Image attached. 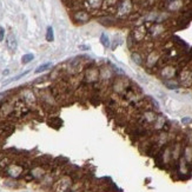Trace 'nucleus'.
Listing matches in <instances>:
<instances>
[{
	"instance_id": "f3484780",
	"label": "nucleus",
	"mask_w": 192,
	"mask_h": 192,
	"mask_svg": "<svg viewBox=\"0 0 192 192\" xmlns=\"http://www.w3.org/2000/svg\"><path fill=\"white\" fill-rule=\"evenodd\" d=\"M165 86L170 90H175L179 86V84L176 80H167V81H165Z\"/></svg>"
},
{
	"instance_id": "f257e3e1",
	"label": "nucleus",
	"mask_w": 192,
	"mask_h": 192,
	"mask_svg": "<svg viewBox=\"0 0 192 192\" xmlns=\"http://www.w3.org/2000/svg\"><path fill=\"white\" fill-rule=\"evenodd\" d=\"M73 183L74 181L71 176H63L59 179L55 180V183L53 184V191L54 192H69Z\"/></svg>"
},
{
	"instance_id": "39448f33",
	"label": "nucleus",
	"mask_w": 192,
	"mask_h": 192,
	"mask_svg": "<svg viewBox=\"0 0 192 192\" xmlns=\"http://www.w3.org/2000/svg\"><path fill=\"white\" fill-rule=\"evenodd\" d=\"M156 119H157V114L155 112L151 110H145L139 118V123L140 124H152L156 121Z\"/></svg>"
},
{
	"instance_id": "412c9836",
	"label": "nucleus",
	"mask_w": 192,
	"mask_h": 192,
	"mask_svg": "<svg viewBox=\"0 0 192 192\" xmlns=\"http://www.w3.org/2000/svg\"><path fill=\"white\" fill-rule=\"evenodd\" d=\"M4 38H5V30H4V27L0 26V43L4 40Z\"/></svg>"
},
{
	"instance_id": "1a4fd4ad",
	"label": "nucleus",
	"mask_w": 192,
	"mask_h": 192,
	"mask_svg": "<svg viewBox=\"0 0 192 192\" xmlns=\"http://www.w3.org/2000/svg\"><path fill=\"white\" fill-rule=\"evenodd\" d=\"M103 1H104V0H85V4L87 5L89 8L94 9V11H95V9H98V8L101 7Z\"/></svg>"
},
{
	"instance_id": "4468645a",
	"label": "nucleus",
	"mask_w": 192,
	"mask_h": 192,
	"mask_svg": "<svg viewBox=\"0 0 192 192\" xmlns=\"http://www.w3.org/2000/svg\"><path fill=\"white\" fill-rule=\"evenodd\" d=\"M46 40L49 43H52L54 40V34H53V28L51 26L47 27L46 30Z\"/></svg>"
},
{
	"instance_id": "a211bd4d",
	"label": "nucleus",
	"mask_w": 192,
	"mask_h": 192,
	"mask_svg": "<svg viewBox=\"0 0 192 192\" xmlns=\"http://www.w3.org/2000/svg\"><path fill=\"white\" fill-rule=\"evenodd\" d=\"M34 59V55L32 53H27L25 55H23V58H21V63L23 64H28L30 61H32Z\"/></svg>"
},
{
	"instance_id": "ddd939ff",
	"label": "nucleus",
	"mask_w": 192,
	"mask_h": 192,
	"mask_svg": "<svg viewBox=\"0 0 192 192\" xmlns=\"http://www.w3.org/2000/svg\"><path fill=\"white\" fill-rule=\"evenodd\" d=\"M157 60H158V55H157V53L156 52H152V53H150V55L147 57V65L149 66H152V65H155L156 63H157Z\"/></svg>"
},
{
	"instance_id": "f03ea898",
	"label": "nucleus",
	"mask_w": 192,
	"mask_h": 192,
	"mask_svg": "<svg viewBox=\"0 0 192 192\" xmlns=\"http://www.w3.org/2000/svg\"><path fill=\"white\" fill-rule=\"evenodd\" d=\"M19 95H20V98H19V99H20L27 107L35 106V104L38 103V97L34 94V92L32 90H28V89L23 90Z\"/></svg>"
},
{
	"instance_id": "7ed1b4c3",
	"label": "nucleus",
	"mask_w": 192,
	"mask_h": 192,
	"mask_svg": "<svg viewBox=\"0 0 192 192\" xmlns=\"http://www.w3.org/2000/svg\"><path fill=\"white\" fill-rule=\"evenodd\" d=\"M84 80L89 84H94L100 80V70L97 67H89L87 70H85L84 73Z\"/></svg>"
},
{
	"instance_id": "0eeeda50",
	"label": "nucleus",
	"mask_w": 192,
	"mask_h": 192,
	"mask_svg": "<svg viewBox=\"0 0 192 192\" xmlns=\"http://www.w3.org/2000/svg\"><path fill=\"white\" fill-rule=\"evenodd\" d=\"M6 46L7 49L11 51V52H15L17 51V47H18V41H17V38L13 34V32H9L7 38H6Z\"/></svg>"
},
{
	"instance_id": "9b49d317",
	"label": "nucleus",
	"mask_w": 192,
	"mask_h": 192,
	"mask_svg": "<svg viewBox=\"0 0 192 192\" xmlns=\"http://www.w3.org/2000/svg\"><path fill=\"white\" fill-rule=\"evenodd\" d=\"M175 69L173 67H170V66H167V67H165L164 70L161 71V75L164 77V78H166V79H170V78H172V77L175 75Z\"/></svg>"
},
{
	"instance_id": "f8f14e48",
	"label": "nucleus",
	"mask_w": 192,
	"mask_h": 192,
	"mask_svg": "<svg viewBox=\"0 0 192 192\" xmlns=\"http://www.w3.org/2000/svg\"><path fill=\"white\" fill-rule=\"evenodd\" d=\"M144 35H145V30H144L143 27L137 28V30L134 31V33H133V38H134V40H138V41L143 39Z\"/></svg>"
},
{
	"instance_id": "aec40b11",
	"label": "nucleus",
	"mask_w": 192,
	"mask_h": 192,
	"mask_svg": "<svg viewBox=\"0 0 192 192\" xmlns=\"http://www.w3.org/2000/svg\"><path fill=\"white\" fill-rule=\"evenodd\" d=\"M180 6H181V1H179V0H176V1H173V3L170 4L169 8L171 9V11H176V9L180 8Z\"/></svg>"
},
{
	"instance_id": "20e7f679",
	"label": "nucleus",
	"mask_w": 192,
	"mask_h": 192,
	"mask_svg": "<svg viewBox=\"0 0 192 192\" xmlns=\"http://www.w3.org/2000/svg\"><path fill=\"white\" fill-rule=\"evenodd\" d=\"M72 19L75 24H86L90 21L91 14L87 11H85V9H78V11L73 12Z\"/></svg>"
},
{
	"instance_id": "423d86ee",
	"label": "nucleus",
	"mask_w": 192,
	"mask_h": 192,
	"mask_svg": "<svg viewBox=\"0 0 192 192\" xmlns=\"http://www.w3.org/2000/svg\"><path fill=\"white\" fill-rule=\"evenodd\" d=\"M132 9V3L130 0H121L118 4V14L120 17H125L127 15Z\"/></svg>"
},
{
	"instance_id": "6e6552de",
	"label": "nucleus",
	"mask_w": 192,
	"mask_h": 192,
	"mask_svg": "<svg viewBox=\"0 0 192 192\" xmlns=\"http://www.w3.org/2000/svg\"><path fill=\"white\" fill-rule=\"evenodd\" d=\"M113 71L107 66H104L103 69H100V80L103 81H109L112 78Z\"/></svg>"
},
{
	"instance_id": "6ab92c4d",
	"label": "nucleus",
	"mask_w": 192,
	"mask_h": 192,
	"mask_svg": "<svg viewBox=\"0 0 192 192\" xmlns=\"http://www.w3.org/2000/svg\"><path fill=\"white\" fill-rule=\"evenodd\" d=\"M131 58H132V60H133L134 63H136L137 65H140V64H141V61H143L140 54H139V53H137V52H133V53H132V55H131Z\"/></svg>"
},
{
	"instance_id": "2eb2a0df",
	"label": "nucleus",
	"mask_w": 192,
	"mask_h": 192,
	"mask_svg": "<svg viewBox=\"0 0 192 192\" xmlns=\"http://www.w3.org/2000/svg\"><path fill=\"white\" fill-rule=\"evenodd\" d=\"M51 66H52V64H51V63H46V64H43V65L38 66L37 69H35V73H41V72H45V71H47V70H49Z\"/></svg>"
},
{
	"instance_id": "dca6fc26",
	"label": "nucleus",
	"mask_w": 192,
	"mask_h": 192,
	"mask_svg": "<svg viewBox=\"0 0 192 192\" xmlns=\"http://www.w3.org/2000/svg\"><path fill=\"white\" fill-rule=\"evenodd\" d=\"M100 43L103 44V46H104V47H110L111 41H110V38L107 37V34L103 33V34L100 35Z\"/></svg>"
},
{
	"instance_id": "4be33fe9",
	"label": "nucleus",
	"mask_w": 192,
	"mask_h": 192,
	"mask_svg": "<svg viewBox=\"0 0 192 192\" xmlns=\"http://www.w3.org/2000/svg\"><path fill=\"white\" fill-rule=\"evenodd\" d=\"M83 192H94L93 190H91V189H86L85 191H83Z\"/></svg>"
},
{
	"instance_id": "9d476101",
	"label": "nucleus",
	"mask_w": 192,
	"mask_h": 192,
	"mask_svg": "<svg viewBox=\"0 0 192 192\" xmlns=\"http://www.w3.org/2000/svg\"><path fill=\"white\" fill-rule=\"evenodd\" d=\"M165 124H166V118H165V117H163V116L157 117V119H156V121H155V130H161V129H164Z\"/></svg>"
}]
</instances>
